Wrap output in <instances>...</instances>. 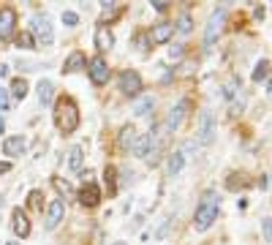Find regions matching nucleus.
<instances>
[{
	"mask_svg": "<svg viewBox=\"0 0 272 245\" xmlns=\"http://www.w3.org/2000/svg\"><path fill=\"white\" fill-rule=\"evenodd\" d=\"M218 210H221V196H218V191H204V194H202V202H199V207H196V215H194L196 232L210 229V226L215 224V218H218Z\"/></svg>",
	"mask_w": 272,
	"mask_h": 245,
	"instance_id": "f257e3e1",
	"label": "nucleus"
},
{
	"mask_svg": "<svg viewBox=\"0 0 272 245\" xmlns=\"http://www.w3.org/2000/svg\"><path fill=\"white\" fill-rule=\"evenodd\" d=\"M55 123L63 133H74L79 128V109L74 98H60L55 106Z\"/></svg>",
	"mask_w": 272,
	"mask_h": 245,
	"instance_id": "f03ea898",
	"label": "nucleus"
},
{
	"mask_svg": "<svg viewBox=\"0 0 272 245\" xmlns=\"http://www.w3.org/2000/svg\"><path fill=\"white\" fill-rule=\"evenodd\" d=\"M30 25H33V33H30V36H33V38H38V41H41V44H52V41H55L52 19L46 17V14H36Z\"/></svg>",
	"mask_w": 272,
	"mask_h": 245,
	"instance_id": "7ed1b4c3",
	"label": "nucleus"
},
{
	"mask_svg": "<svg viewBox=\"0 0 272 245\" xmlns=\"http://www.w3.org/2000/svg\"><path fill=\"white\" fill-rule=\"evenodd\" d=\"M120 93H125L128 98H136L142 93V76L139 71H123L120 74Z\"/></svg>",
	"mask_w": 272,
	"mask_h": 245,
	"instance_id": "20e7f679",
	"label": "nucleus"
},
{
	"mask_svg": "<svg viewBox=\"0 0 272 245\" xmlns=\"http://www.w3.org/2000/svg\"><path fill=\"white\" fill-rule=\"evenodd\" d=\"M223 22H226V9H215L210 22H207V30H204V46H212L215 38H218Z\"/></svg>",
	"mask_w": 272,
	"mask_h": 245,
	"instance_id": "39448f33",
	"label": "nucleus"
},
{
	"mask_svg": "<svg viewBox=\"0 0 272 245\" xmlns=\"http://www.w3.org/2000/svg\"><path fill=\"white\" fill-rule=\"evenodd\" d=\"M215 137H218V133H215V117H212L210 109H204L202 120H199V142H202V145H212Z\"/></svg>",
	"mask_w": 272,
	"mask_h": 245,
	"instance_id": "423d86ee",
	"label": "nucleus"
},
{
	"mask_svg": "<svg viewBox=\"0 0 272 245\" xmlns=\"http://www.w3.org/2000/svg\"><path fill=\"white\" fill-rule=\"evenodd\" d=\"M17 30V11L14 9H0V41H9Z\"/></svg>",
	"mask_w": 272,
	"mask_h": 245,
	"instance_id": "0eeeda50",
	"label": "nucleus"
},
{
	"mask_svg": "<svg viewBox=\"0 0 272 245\" xmlns=\"http://www.w3.org/2000/svg\"><path fill=\"white\" fill-rule=\"evenodd\" d=\"M87 68H90V79H93L95 88H101V85L109 82V66H106V60H103V58H93Z\"/></svg>",
	"mask_w": 272,
	"mask_h": 245,
	"instance_id": "6e6552de",
	"label": "nucleus"
},
{
	"mask_svg": "<svg viewBox=\"0 0 272 245\" xmlns=\"http://www.w3.org/2000/svg\"><path fill=\"white\" fill-rule=\"evenodd\" d=\"M63 215H66V204H63V199H55V202H49V210H46V229H58V224L63 221Z\"/></svg>",
	"mask_w": 272,
	"mask_h": 245,
	"instance_id": "1a4fd4ad",
	"label": "nucleus"
},
{
	"mask_svg": "<svg viewBox=\"0 0 272 245\" xmlns=\"http://www.w3.org/2000/svg\"><path fill=\"white\" fill-rule=\"evenodd\" d=\"M101 202V188L95 183H85V188L79 191V204L82 207H95Z\"/></svg>",
	"mask_w": 272,
	"mask_h": 245,
	"instance_id": "9d476101",
	"label": "nucleus"
},
{
	"mask_svg": "<svg viewBox=\"0 0 272 245\" xmlns=\"http://www.w3.org/2000/svg\"><path fill=\"white\" fill-rule=\"evenodd\" d=\"M188 109H191V104H188V101H180V104H177V106H174L172 112H169V120H166L164 125H166V128H169V131H177L180 125H182V120H185Z\"/></svg>",
	"mask_w": 272,
	"mask_h": 245,
	"instance_id": "9b49d317",
	"label": "nucleus"
},
{
	"mask_svg": "<svg viewBox=\"0 0 272 245\" xmlns=\"http://www.w3.org/2000/svg\"><path fill=\"white\" fill-rule=\"evenodd\" d=\"M11 226H14V234L17 237H28L30 234V218L22 212V207H17L11 212Z\"/></svg>",
	"mask_w": 272,
	"mask_h": 245,
	"instance_id": "f8f14e48",
	"label": "nucleus"
},
{
	"mask_svg": "<svg viewBox=\"0 0 272 245\" xmlns=\"http://www.w3.org/2000/svg\"><path fill=\"white\" fill-rule=\"evenodd\" d=\"M174 36V25L172 22H158V25L150 30V41L153 44H166Z\"/></svg>",
	"mask_w": 272,
	"mask_h": 245,
	"instance_id": "ddd939ff",
	"label": "nucleus"
},
{
	"mask_svg": "<svg viewBox=\"0 0 272 245\" xmlns=\"http://www.w3.org/2000/svg\"><path fill=\"white\" fill-rule=\"evenodd\" d=\"M87 66V58H85V52H71L66 63H63V74H76V71H82Z\"/></svg>",
	"mask_w": 272,
	"mask_h": 245,
	"instance_id": "4468645a",
	"label": "nucleus"
},
{
	"mask_svg": "<svg viewBox=\"0 0 272 245\" xmlns=\"http://www.w3.org/2000/svg\"><path fill=\"white\" fill-rule=\"evenodd\" d=\"M95 49L98 52H109L112 46H115V36H112L109 28H95Z\"/></svg>",
	"mask_w": 272,
	"mask_h": 245,
	"instance_id": "2eb2a0df",
	"label": "nucleus"
},
{
	"mask_svg": "<svg viewBox=\"0 0 272 245\" xmlns=\"http://www.w3.org/2000/svg\"><path fill=\"white\" fill-rule=\"evenodd\" d=\"M22 150H25V137H9L3 142V153L9 158H17L22 155Z\"/></svg>",
	"mask_w": 272,
	"mask_h": 245,
	"instance_id": "dca6fc26",
	"label": "nucleus"
},
{
	"mask_svg": "<svg viewBox=\"0 0 272 245\" xmlns=\"http://www.w3.org/2000/svg\"><path fill=\"white\" fill-rule=\"evenodd\" d=\"M52 101H55V85L49 82V79H41V82H38V104L49 106Z\"/></svg>",
	"mask_w": 272,
	"mask_h": 245,
	"instance_id": "f3484780",
	"label": "nucleus"
},
{
	"mask_svg": "<svg viewBox=\"0 0 272 245\" xmlns=\"http://www.w3.org/2000/svg\"><path fill=\"white\" fill-rule=\"evenodd\" d=\"M82 167H85V153H82L79 145H74L68 150V169L71 172H82Z\"/></svg>",
	"mask_w": 272,
	"mask_h": 245,
	"instance_id": "a211bd4d",
	"label": "nucleus"
},
{
	"mask_svg": "<svg viewBox=\"0 0 272 245\" xmlns=\"http://www.w3.org/2000/svg\"><path fill=\"white\" fill-rule=\"evenodd\" d=\"M103 180H106L109 196H115V194H117V169H115V167H106V169H103Z\"/></svg>",
	"mask_w": 272,
	"mask_h": 245,
	"instance_id": "6ab92c4d",
	"label": "nucleus"
},
{
	"mask_svg": "<svg viewBox=\"0 0 272 245\" xmlns=\"http://www.w3.org/2000/svg\"><path fill=\"white\" fill-rule=\"evenodd\" d=\"M182 164H185V155H182V153H172V155H169V164H166V172L174 177V175L182 169Z\"/></svg>",
	"mask_w": 272,
	"mask_h": 245,
	"instance_id": "aec40b11",
	"label": "nucleus"
},
{
	"mask_svg": "<svg viewBox=\"0 0 272 245\" xmlns=\"http://www.w3.org/2000/svg\"><path fill=\"white\" fill-rule=\"evenodd\" d=\"M133 142H136V128L133 125H123V131H120V145L128 150V147H133Z\"/></svg>",
	"mask_w": 272,
	"mask_h": 245,
	"instance_id": "412c9836",
	"label": "nucleus"
},
{
	"mask_svg": "<svg viewBox=\"0 0 272 245\" xmlns=\"http://www.w3.org/2000/svg\"><path fill=\"white\" fill-rule=\"evenodd\" d=\"M248 185V177L242 175V172H231L229 180H226V188L229 191H237V188H245Z\"/></svg>",
	"mask_w": 272,
	"mask_h": 245,
	"instance_id": "4be33fe9",
	"label": "nucleus"
},
{
	"mask_svg": "<svg viewBox=\"0 0 272 245\" xmlns=\"http://www.w3.org/2000/svg\"><path fill=\"white\" fill-rule=\"evenodd\" d=\"M11 96H14V98H19V101H25V96H28V82H25L22 76L11 82Z\"/></svg>",
	"mask_w": 272,
	"mask_h": 245,
	"instance_id": "5701e85b",
	"label": "nucleus"
},
{
	"mask_svg": "<svg viewBox=\"0 0 272 245\" xmlns=\"http://www.w3.org/2000/svg\"><path fill=\"white\" fill-rule=\"evenodd\" d=\"M153 106H155L153 96H147V98H142L139 104L133 106V115H139V117H147V112H153Z\"/></svg>",
	"mask_w": 272,
	"mask_h": 245,
	"instance_id": "b1692460",
	"label": "nucleus"
},
{
	"mask_svg": "<svg viewBox=\"0 0 272 245\" xmlns=\"http://www.w3.org/2000/svg\"><path fill=\"white\" fill-rule=\"evenodd\" d=\"M269 76V60L264 58L256 63V71H253V82H261V79H267Z\"/></svg>",
	"mask_w": 272,
	"mask_h": 245,
	"instance_id": "393cba45",
	"label": "nucleus"
},
{
	"mask_svg": "<svg viewBox=\"0 0 272 245\" xmlns=\"http://www.w3.org/2000/svg\"><path fill=\"white\" fill-rule=\"evenodd\" d=\"M28 207H30V210H44V194L38 191V188L28 194Z\"/></svg>",
	"mask_w": 272,
	"mask_h": 245,
	"instance_id": "a878e982",
	"label": "nucleus"
},
{
	"mask_svg": "<svg viewBox=\"0 0 272 245\" xmlns=\"http://www.w3.org/2000/svg\"><path fill=\"white\" fill-rule=\"evenodd\" d=\"M133 153L139 155V158H147V153H150V137H139L133 142Z\"/></svg>",
	"mask_w": 272,
	"mask_h": 245,
	"instance_id": "bb28decb",
	"label": "nucleus"
},
{
	"mask_svg": "<svg viewBox=\"0 0 272 245\" xmlns=\"http://www.w3.org/2000/svg\"><path fill=\"white\" fill-rule=\"evenodd\" d=\"M17 46H19V49H33V46H36V38L25 30V33L17 36Z\"/></svg>",
	"mask_w": 272,
	"mask_h": 245,
	"instance_id": "cd10ccee",
	"label": "nucleus"
},
{
	"mask_svg": "<svg viewBox=\"0 0 272 245\" xmlns=\"http://www.w3.org/2000/svg\"><path fill=\"white\" fill-rule=\"evenodd\" d=\"M191 28H194V22H191L188 14H182L180 22H177V30H180V33H191Z\"/></svg>",
	"mask_w": 272,
	"mask_h": 245,
	"instance_id": "c85d7f7f",
	"label": "nucleus"
},
{
	"mask_svg": "<svg viewBox=\"0 0 272 245\" xmlns=\"http://www.w3.org/2000/svg\"><path fill=\"white\" fill-rule=\"evenodd\" d=\"M133 44L139 46L142 52H147V49H150V38H147L145 33H139V36H136V38H133Z\"/></svg>",
	"mask_w": 272,
	"mask_h": 245,
	"instance_id": "c756f323",
	"label": "nucleus"
},
{
	"mask_svg": "<svg viewBox=\"0 0 272 245\" xmlns=\"http://www.w3.org/2000/svg\"><path fill=\"white\" fill-rule=\"evenodd\" d=\"M9 106H11V96H9V90L0 88V112H6Z\"/></svg>",
	"mask_w": 272,
	"mask_h": 245,
	"instance_id": "7c9ffc66",
	"label": "nucleus"
},
{
	"mask_svg": "<svg viewBox=\"0 0 272 245\" xmlns=\"http://www.w3.org/2000/svg\"><path fill=\"white\" fill-rule=\"evenodd\" d=\"M63 22H66L68 28H74V25H79V17L74 11H63Z\"/></svg>",
	"mask_w": 272,
	"mask_h": 245,
	"instance_id": "2f4dec72",
	"label": "nucleus"
},
{
	"mask_svg": "<svg viewBox=\"0 0 272 245\" xmlns=\"http://www.w3.org/2000/svg\"><path fill=\"white\" fill-rule=\"evenodd\" d=\"M269 224H272L269 218H264V221H261V229H264V240H267V242L272 240V226H269Z\"/></svg>",
	"mask_w": 272,
	"mask_h": 245,
	"instance_id": "473e14b6",
	"label": "nucleus"
},
{
	"mask_svg": "<svg viewBox=\"0 0 272 245\" xmlns=\"http://www.w3.org/2000/svg\"><path fill=\"white\" fill-rule=\"evenodd\" d=\"M150 6H153L155 11H166V9H169V6H172V3H169V0H153V3H150Z\"/></svg>",
	"mask_w": 272,
	"mask_h": 245,
	"instance_id": "72a5a7b5",
	"label": "nucleus"
},
{
	"mask_svg": "<svg viewBox=\"0 0 272 245\" xmlns=\"http://www.w3.org/2000/svg\"><path fill=\"white\" fill-rule=\"evenodd\" d=\"M182 49H185V46L174 44V46H172V52H169V58H172V60H180V58H182Z\"/></svg>",
	"mask_w": 272,
	"mask_h": 245,
	"instance_id": "f704fd0d",
	"label": "nucleus"
},
{
	"mask_svg": "<svg viewBox=\"0 0 272 245\" xmlns=\"http://www.w3.org/2000/svg\"><path fill=\"white\" fill-rule=\"evenodd\" d=\"M267 180H269L267 175H261V177H259V188H261V191H267V188H269V183H267Z\"/></svg>",
	"mask_w": 272,
	"mask_h": 245,
	"instance_id": "c9c22d12",
	"label": "nucleus"
},
{
	"mask_svg": "<svg viewBox=\"0 0 272 245\" xmlns=\"http://www.w3.org/2000/svg\"><path fill=\"white\" fill-rule=\"evenodd\" d=\"M9 169H11V164H9V161H0V175H6Z\"/></svg>",
	"mask_w": 272,
	"mask_h": 245,
	"instance_id": "e433bc0d",
	"label": "nucleus"
},
{
	"mask_svg": "<svg viewBox=\"0 0 272 245\" xmlns=\"http://www.w3.org/2000/svg\"><path fill=\"white\" fill-rule=\"evenodd\" d=\"M6 74H9V66H3V63H0V79H3Z\"/></svg>",
	"mask_w": 272,
	"mask_h": 245,
	"instance_id": "4c0bfd02",
	"label": "nucleus"
},
{
	"mask_svg": "<svg viewBox=\"0 0 272 245\" xmlns=\"http://www.w3.org/2000/svg\"><path fill=\"white\" fill-rule=\"evenodd\" d=\"M3 131H6V120L0 117V133H3Z\"/></svg>",
	"mask_w": 272,
	"mask_h": 245,
	"instance_id": "58836bf2",
	"label": "nucleus"
},
{
	"mask_svg": "<svg viewBox=\"0 0 272 245\" xmlns=\"http://www.w3.org/2000/svg\"><path fill=\"white\" fill-rule=\"evenodd\" d=\"M6 245H19V242H14V240H11V242H6Z\"/></svg>",
	"mask_w": 272,
	"mask_h": 245,
	"instance_id": "ea45409f",
	"label": "nucleus"
},
{
	"mask_svg": "<svg viewBox=\"0 0 272 245\" xmlns=\"http://www.w3.org/2000/svg\"><path fill=\"white\" fill-rule=\"evenodd\" d=\"M115 245H125V242H115Z\"/></svg>",
	"mask_w": 272,
	"mask_h": 245,
	"instance_id": "a19ab883",
	"label": "nucleus"
}]
</instances>
